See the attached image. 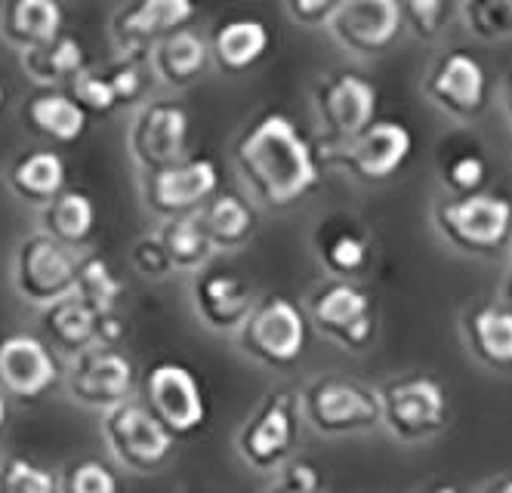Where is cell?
I'll list each match as a JSON object with an SVG mask.
<instances>
[{
    "label": "cell",
    "instance_id": "obj_1",
    "mask_svg": "<svg viewBox=\"0 0 512 493\" xmlns=\"http://www.w3.org/2000/svg\"><path fill=\"white\" fill-rule=\"evenodd\" d=\"M235 161L250 195L272 210L303 201L318 182V161L309 142L294 121L278 111L244 133L235 148Z\"/></svg>",
    "mask_w": 512,
    "mask_h": 493
},
{
    "label": "cell",
    "instance_id": "obj_2",
    "mask_svg": "<svg viewBox=\"0 0 512 493\" xmlns=\"http://www.w3.org/2000/svg\"><path fill=\"white\" fill-rule=\"evenodd\" d=\"M241 352L250 355L256 364L272 370L294 367L306 349V318L297 302L284 296H272L256 302V309L238 330Z\"/></svg>",
    "mask_w": 512,
    "mask_h": 493
},
{
    "label": "cell",
    "instance_id": "obj_3",
    "mask_svg": "<svg viewBox=\"0 0 512 493\" xmlns=\"http://www.w3.org/2000/svg\"><path fill=\"white\" fill-rule=\"evenodd\" d=\"M102 438L112 457L130 472H158L173 453L176 438L155 420L145 404L127 401L102 416Z\"/></svg>",
    "mask_w": 512,
    "mask_h": 493
},
{
    "label": "cell",
    "instance_id": "obj_4",
    "mask_svg": "<svg viewBox=\"0 0 512 493\" xmlns=\"http://www.w3.org/2000/svg\"><path fill=\"white\" fill-rule=\"evenodd\" d=\"M127 148L145 176L182 164L189 148V111L173 99H149L130 121Z\"/></svg>",
    "mask_w": 512,
    "mask_h": 493
},
{
    "label": "cell",
    "instance_id": "obj_5",
    "mask_svg": "<svg viewBox=\"0 0 512 493\" xmlns=\"http://www.w3.org/2000/svg\"><path fill=\"white\" fill-rule=\"evenodd\" d=\"M78 278V256L47 235H28L19 241L13 262V284L16 293L28 306L50 309L53 302L75 293Z\"/></svg>",
    "mask_w": 512,
    "mask_h": 493
},
{
    "label": "cell",
    "instance_id": "obj_6",
    "mask_svg": "<svg viewBox=\"0 0 512 493\" xmlns=\"http://www.w3.org/2000/svg\"><path fill=\"white\" fill-rule=\"evenodd\" d=\"M300 413L324 435L361 432L380 423V401L371 389L349 379H315L297 401Z\"/></svg>",
    "mask_w": 512,
    "mask_h": 493
},
{
    "label": "cell",
    "instance_id": "obj_7",
    "mask_svg": "<svg viewBox=\"0 0 512 493\" xmlns=\"http://www.w3.org/2000/svg\"><path fill=\"white\" fill-rule=\"evenodd\" d=\"M145 407L173 435H192L207 420V401L198 376L176 361H161L145 373Z\"/></svg>",
    "mask_w": 512,
    "mask_h": 493
},
{
    "label": "cell",
    "instance_id": "obj_8",
    "mask_svg": "<svg viewBox=\"0 0 512 493\" xmlns=\"http://www.w3.org/2000/svg\"><path fill=\"white\" fill-rule=\"evenodd\" d=\"M315 111L331 151L346 148L374 124L377 90L358 74H331L315 93Z\"/></svg>",
    "mask_w": 512,
    "mask_h": 493
},
{
    "label": "cell",
    "instance_id": "obj_9",
    "mask_svg": "<svg viewBox=\"0 0 512 493\" xmlns=\"http://www.w3.org/2000/svg\"><path fill=\"white\" fill-rule=\"evenodd\" d=\"M219 192V170L207 158H192L142 179V198L158 219L198 213Z\"/></svg>",
    "mask_w": 512,
    "mask_h": 493
},
{
    "label": "cell",
    "instance_id": "obj_10",
    "mask_svg": "<svg viewBox=\"0 0 512 493\" xmlns=\"http://www.w3.org/2000/svg\"><path fill=\"white\" fill-rule=\"evenodd\" d=\"M133 383H136L133 361L121 349H108L99 343L71 358L68 367L71 398L96 410H112L118 404H127Z\"/></svg>",
    "mask_w": 512,
    "mask_h": 493
},
{
    "label": "cell",
    "instance_id": "obj_11",
    "mask_svg": "<svg viewBox=\"0 0 512 493\" xmlns=\"http://www.w3.org/2000/svg\"><path fill=\"white\" fill-rule=\"evenodd\" d=\"M380 423L398 441H420L445 426V392L435 379L414 376L389 383L380 395Z\"/></svg>",
    "mask_w": 512,
    "mask_h": 493
},
{
    "label": "cell",
    "instance_id": "obj_12",
    "mask_svg": "<svg viewBox=\"0 0 512 493\" xmlns=\"http://www.w3.org/2000/svg\"><path fill=\"white\" fill-rule=\"evenodd\" d=\"M297 401L272 395L238 435V453L253 472H275L290 457L297 441Z\"/></svg>",
    "mask_w": 512,
    "mask_h": 493
},
{
    "label": "cell",
    "instance_id": "obj_13",
    "mask_svg": "<svg viewBox=\"0 0 512 493\" xmlns=\"http://www.w3.org/2000/svg\"><path fill=\"white\" fill-rule=\"evenodd\" d=\"M195 7L189 0H142L121 7L112 19V41L124 56H149L155 44L189 25Z\"/></svg>",
    "mask_w": 512,
    "mask_h": 493
},
{
    "label": "cell",
    "instance_id": "obj_14",
    "mask_svg": "<svg viewBox=\"0 0 512 493\" xmlns=\"http://www.w3.org/2000/svg\"><path fill=\"white\" fill-rule=\"evenodd\" d=\"M192 306L204 327L238 333L256 309V290L229 269H201L192 281Z\"/></svg>",
    "mask_w": 512,
    "mask_h": 493
},
{
    "label": "cell",
    "instance_id": "obj_15",
    "mask_svg": "<svg viewBox=\"0 0 512 493\" xmlns=\"http://www.w3.org/2000/svg\"><path fill=\"white\" fill-rule=\"evenodd\" d=\"M401 25V4L395 0H340L337 13L327 22L337 41L361 56L389 50Z\"/></svg>",
    "mask_w": 512,
    "mask_h": 493
},
{
    "label": "cell",
    "instance_id": "obj_16",
    "mask_svg": "<svg viewBox=\"0 0 512 493\" xmlns=\"http://www.w3.org/2000/svg\"><path fill=\"white\" fill-rule=\"evenodd\" d=\"M438 225L448 241L472 250H488L509 235L512 207L494 195H466L438 207Z\"/></svg>",
    "mask_w": 512,
    "mask_h": 493
},
{
    "label": "cell",
    "instance_id": "obj_17",
    "mask_svg": "<svg viewBox=\"0 0 512 493\" xmlns=\"http://www.w3.org/2000/svg\"><path fill=\"white\" fill-rule=\"evenodd\" d=\"M59 376L56 355L38 336L13 333L0 339V392L16 398H41Z\"/></svg>",
    "mask_w": 512,
    "mask_h": 493
},
{
    "label": "cell",
    "instance_id": "obj_18",
    "mask_svg": "<svg viewBox=\"0 0 512 493\" xmlns=\"http://www.w3.org/2000/svg\"><path fill=\"white\" fill-rule=\"evenodd\" d=\"M411 145H414V139L405 124L380 121V124H371L358 139H352L346 148L331 151V158L340 161L343 167H349L361 179L380 182V179H389L401 164L408 161Z\"/></svg>",
    "mask_w": 512,
    "mask_h": 493
},
{
    "label": "cell",
    "instance_id": "obj_19",
    "mask_svg": "<svg viewBox=\"0 0 512 493\" xmlns=\"http://www.w3.org/2000/svg\"><path fill=\"white\" fill-rule=\"evenodd\" d=\"M312 318L324 336H331L343 349H364L374 336L371 299L358 287L337 281L324 287L312 302Z\"/></svg>",
    "mask_w": 512,
    "mask_h": 493
},
{
    "label": "cell",
    "instance_id": "obj_20",
    "mask_svg": "<svg viewBox=\"0 0 512 493\" xmlns=\"http://www.w3.org/2000/svg\"><path fill=\"white\" fill-rule=\"evenodd\" d=\"M435 105H442L451 115H472L485 102V71L469 53H448L435 65L426 84Z\"/></svg>",
    "mask_w": 512,
    "mask_h": 493
},
{
    "label": "cell",
    "instance_id": "obj_21",
    "mask_svg": "<svg viewBox=\"0 0 512 493\" xmlns=\"http://www.w3.org/2000/svg\"><path fill=\"white\" fill-rule=\"evenodd\" d=\"M62 7L56 0H10L0 7V37L19 53L50 44L62 34Z\"/></svg>",
    "mask_w": 512,
    "mask_h": 493
},
{
    "label": "cell",
    "instance_id": "obj_22",
    "mask_svg": "<svg viewBox=\"0 0 512 493\" xmlns=\"http://www.w3.org/2000/svg\"><path fill=\"white\" fill-rule=\"evenodd\" d=\"M207 56H210V47L204 44V37L189 28H182V31L164 37L161 44H155L149 50V56H145V62H149V71L155 81H161L164 87L182 90L195 78H201Z\"/></svg>",
    "mask_w": 512,
    "mask_h": 493
},
{
    "label": "cell",
    "instance_id": "obj_23",
    "mask_svg": "<svg viewBox=\"0 0 512 493\" xmlns=\"http://www.w3.org/2000/svg\"><path fill=\"white\" fill-rule=\"evenodd\" d=\"M65 161L59 151L41 148V151H28L22 155L10 173L7 182L19 195V201L34 204V207H47L50 201H56L65 192Z\"/></svg>",
    "mask_w": 512,
    "mask_h": 493
},
{
    "label": "cell",
    "instance_id": "obj_24",
    "mask_svg": "<svg viewBox=\"0 0 512 493\" xmlns=\"http://www.w3.org/2000/svg\"><path fill=\"white\" fill-rule=\"evenodd\" d=\"M269 41L272 34L266 28V22L260 19H229L216 28L213 34V44H210V53L216 59V65L229 71V74H241L247 68H253L260 62L269 50Z\"/></svg>",
    "mask_w": 512,
    "mask_h": 493
},
{
    "label": "cell",
    "instance_id": "obj_25",
    "mask_svg": "<svg viewBox=\"0 0 512 493\" xmlns=\"http://www.w3.org/2000/svg\"><path fill=\"white\" fill-rule=\"evenodd\" d=\"M25 124L50 142L68 145L87 133V115L62 90H41L25 102Z\"/></svg>",
    "mask_w": 512,
    "mask_h": 493
},
{
    "label": "cell",
    "instance_id": "obj_26",
    "mask_svg": "<svg viewBox=\"0 0 512 493\" xmlns=\"http://www.w3.org/2000/svg\"><path fill=\"white\" fill-rule=\"evenodd\" d=\"M22 68L34 84L56 90L62 84H71L87 68V53L78 37L59 34L50 44L22 53Z\"/></svg>",
    "mask_w": 512,
    "mask_h": 493
},
{
    "label": "cell",
    "instance_id": "obj_27",
    "mask_svg": "<svg viewBox=\"0 0 512 493\" xmlns=\"http://www.w3.org/2000/svg\"><path fill=\"white\" fill-rule=\"evenodd\" d=\"M198 216H201L204 235H207L213 253L216 250H238L256 232V213L238 195H213L198 210Z\"/></svg>",
    "mask_w": 512,
    "mask_h": 493
},
{
    "label": "cell",
    "instance_id": "obj_28",
    "mask_svg": "<svg viewBox=\"0 0 512 493\" xmlns=\"http://www.w3.org/2000/svg\"><path fill=\"white\" fill-rule=\"evenodd\" d=\"M96 229V204L84 192H62L56 201L41 207V235L75 250L87 244Z\"/></svg>",
    "mask_w": 512,
    "mask_h": 493
},
{
    "label": "cell",
    "instance_id": "obj_29",
    "mask_svg": "<svg viewBox=\"0 0 512 493\" xmlns=\"http://www.w3.org/2000/svg\"><path fill=\"white\" fill-rule=\"evenodd\" d=\"M96 321H99V315H93L84 302L71 293V296L53 302L50 309H44L41 327L59 352L75 358L96 343Z\"/></svg>",
    "mask_w": 512,
    "mask_h": 493
},
{
    "label": "cell",
    "instance_id": "obj_30",
    "mask_svg": "<svg viewBox=\"0 0 512 493\" xmlns=\"http://www.w3.org/2000/svg\"><path fill=\"white\" fill-rule=\"evenodd\" d=\"M173 272H192L198 275L201 269H207V262L213 256V247L204 235V225L198 213L179 216V219H167L161 229L155 232Z\"/></svg>",
    "mask_w": 512,
    "mask_h": 493
},
{
    "label": "cell",
    "instance_id": "obj_31",
    "mask_svg": "<svg viewBox=\"0 0 512 493\" xmlns=\"http://www.w3.org/2000/svg\"><path fill=\"white\" fill-rule=\"evenodd\" d=\"M124 293V284L121 278L112 272V265H108L102 256L90 253V256H81L78 259V278H75V296L84 302V306L93 312V315H112L118 299Z\"/></svg>",
    "mask_w": 512,
    "mask_h": 493
},
{
    "label": "cell",
    "instance_id": "obj_32",
    "mask_svg": "<svg viewBox=\"0 0 512 493\" xmlns=\"http://www.w3.org/2000/svg\"><path fill=\"white\" fill-rule=\"evenodd\" d=\"M472 343L479 355L497 367H512V312L503 309H482L469 318Z\"/></svg>",
    "mask_w": 512,
    "mask_h": 493
},
{
    "label": "cell",
    "instance_id": "obj_33",
    "mask_svg": "<svg viewBox=\"0 0 512 493\" xmlns=\"http://www.w3.org/2000/svg\"><path fill=\"white\" fill-rule=\"evenodd\" d=\"M102 74H105L108 87H112V93H115L118 108L142 102L145 93H149V84L155 81L145 56H124L121 62L102 68Z\"/></svg>",
    "mask_w": 512,
    "mask_h": 493
},
{
    "label": "cell",
    "instance_id": "obj_34",
    "mask_svg": "<svg viewBox=\"0 0 512 493\" xmlns=\"http://www.w3.org/2000/svg\"><path fill=\"white\" fill-rule=\"evenodd\" d=\"M0 493H59V484L47 469L10 457L0 466Z\"/></svg>",
    "mask_w": 512,
    "mask_h": 493
},
{
    "label": "cell",
    "instance_id": "obj_35",
    "mask_svg": "<svg viewBox=\"0 0 512 493\" xmlns=\"http://www.w3.org/2000/svg\"><path fill=\"white\" fill-rule=\"evenodd\" d=\"M68 87H71L68 96L81 105V111H84L87 118H90V115H112V111L118 108L115 93H112V87H108V81H105V74H102V71L84 68Z\"/></svg>",
    "mask_w": 512,
    "mask_h": 493
},
{
    "label": "cell",
    "instance_id": "obj_36",
    "mask_svg": "<svg viewBox=\"0 0 512 493\" xmlns=\"http://www.w3.org/2000/svg\"><path fill=\"white\" fill-rule=\"evenodd\" d=\"M469 31L482 37L512 34V0H472L463 7Z\"/></svg>",
    "mask_w": 512,
    "mask_h": 493
},
{
    "label": "cell",
    "instance_id": "obj_37",
    "mask_svg": "<svg viewBox=\"0 0 512 493\" xmlns=\"http://www.w3.org/2000/svg\"><path fill=\"white\" fill-rule=\"evenodd\" d=\"M59 493H118V475L99 460L68 466Z\"/></svg>",
    "mask_w": 512,
    "mask_h": 493
},
{
    "label": "cell",
    "instance_id": "obj_38",
    "mask_svg": "<svg viewBox=\"0 0 512 493\" xmlns=\"http://www.w3.org/2000/svg\"><path fill=\"white\" fill-rule=\"evenodd\" d=\"M321 259L334 275H355L364 269V262H368V244L352 232H343L334 241L324 244Z\"/></svg>",
    "mask_w": 512,
    "mask_h": 493
},
{
    "label": "cell",
    "instance_id": "obj_39",
    "mask_svg": "<svg viewBox=\"0 0 512 493\" xmlns=\"http://www.w3.org/2000/svg\"><path fill=\"white\" fill-rule=\"evenodd\" d=\"M130 262H133V269L142 275V278H152V281H164L170 272H173V265L158 241V235H142L133 250H130Z\"/></svg>",
    "mask_w": 512,
    "mask_h": 493
},
{
    "label": "cell",
    "instance_id": "obj_40",
    "mask_svg": "<svg viewBox=\"0 0 512 493\" xmlns=\"http://www.w3.org/2000/svg\"><path fill=\"white\" fill-rule=\"evenodd\" d=\"M445 16V4H438V0H414V4H405L401 7V22H408L420 37H432Z\"/></svg>",
    "mask_w": 512,
    "mask_h": 493
},
{
    "label": "cell",
    "instance_id": "obj_41",
    "mask_svg": "<svg viewBox=\"0 0 512 493\" xmlns=\"http://www.w3.org/2000/svg\"><path fill=\"white\" fill-rule=\"evenodd\" d=\"M340 0H287V16L306 25V28H318V25H327L331 16L337 13Z\"/></svg>",
    "mask_w": 512,
    "mask_h": 493
},
{
    "label": "cell",
    "instance_id": "obj_42",
    "mask_svg": "<svg viewBox=\"0 0 512 493\" xmlns=\"http://www.w3.org/2000/svg\"><path fill=\"white\" fill-rule=\"evenodd\" d=\"M445 179L451 182L454 192H460V198H466V195H472L475 188L482 185V179H485V164H482V158L466 155V158H460V161L451 164V170L445 173Z\"/></svg>",
    "mask_w": 512,
    "mask_h": 493
},
{
    "label": "cell",
    "instance_id": "obj_43",
    "mask_svg": "<svg viewBox=\"0 0 512 493\" xmlns=\"http://www.w3.org/2000/svg\"><path fill=\"white\" fill-rule=\"evenodd\" d=\"M281 487L290 490V493H318L321 481H318V472L309 463H294V466H287Z\"/></svg>",
    "mask_w": 512,
    "mask_h": 493
},
{
    "label": "cell",
    "instance_id": "obj_44",
    "mask_svg": "<svg viewBox=\"0 0 512 493\" xmlns=\"http://www.w3.org/2000/svg\"><path fill=\"white\" fill-rule=\"evenodd\" d=\"M485 493H512V478H500V481L488 484Z\"/></svg>",
    "mask_w": 512,
    "mask_h": 493
},
{
    "label": "cell",
    "instance_id": "obj_45",
    "mask_svg": "<svg viewBox=\"0 0 512 493\" xmlns=\"http://www.w3.org/2000/svg\"><path fill=\"white\" fill-rule=\"evenodd\" d=\"M4 423H7V401L0 395V432H4Z\"/></svg>",
    "mask_w": 512,
    "mask_h": 493
},
{
    "label": "cell",
    "instance_id": "obj_46",
    "mask_svg": "<svg viewBox=\"0 0 512 493\" xmlns=\"http://www.w3.org/2000/svg\"><path fill=\"white\" fill-rule=\"evenodd\" d=\"M432 493H460V490L457 487H435Z\"/></svg>",
    "mask_w": 512,
    "mask_h": 493
},
{
    "label": "cell",
    "instance_id": "obj_47",
    "mask_svg": "<svg viewBox=\"0 0 512 493\" xmlns=\"http://www.w3.org/2000/svg\"><path fill=\"white\" fill-rule=\"evenodd\" d=\"M4 99H7V90H4V84H0V111H4Z\"/></svg>",
    "mask_w": 512,
    "mask_h": 493
},
{
    "label": "cell",
    "instance_id": "obj_48",
    "mask_svg": "<svg viewBox=\"0 0 512 493\" xmlns=\"http://www.w3.org/2000/svg\"><path fill=\"white\" fill-rule=\"evenodd\" d=\"M272 493H290V490H284V487H278V490H272Z\"/></svg>",
    "mask_w": 512,
    "mask_h": 493
}]
</instances>
